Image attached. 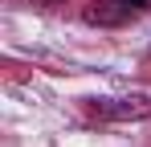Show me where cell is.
Segmentation results:
<instances>
[{
    "label": "cell",
    "mask_w": 151,
    "mask_h": 147,
    "mask_svg": "<svg viewBox=\"0 0 151 147\" xmlns=\"http://www.w3.org/2000/svg\"><path fill=\"white\" fill-rule=\"evenodd\" d=\"M86 110L102 122H127V119H151V98H90Z\"/></svg>",
    "instance_id": "1"
},
{
    "label": "cell",
    "mask_w": 151,
    "mask_h": 147,
    "mask_svg": "<svg viewBox=\"0 0 151 147\" xmlns=\"http://www.w3.org/2000/svg\"><path fill=\"white\" fill-rule=\"evenodd\" d=\"M82 17H86L90 24H119V21H127L131 12H127L119 0H106V4H90V8H86Z\"/></svg>",
    "instance_id": "2"
},
{
    "label": "cell",
    "mask_w": 151,
    "mask_h": 147,
    "mask_svg": "<svg viewBox=\"0 0 151 147\" xmlns=\"http://www.w3.org/2000/svg\"><path fill=\"white\" fill-rule=\"evenodd\" d=\"M119 4H123V8H127V12H143V8H147V4H151V0H119Z\"/></svg>",
    "instance_id": "3"
},
{
    "label": "cell",
    "mask_w": 151,
    "mask_h": 147,
    "mask_svg": "<svg viewBox=\"0 0 151 147\" xmlns=\"http://www.w3.org/2000/svg\"><path fill=\"white\" fill-rule=\"evenodd\" d=\"M25 4H37V8H53V4H65V0H25Z\"/></svg>",
    "instance_id": "4"
}]
</instances>
